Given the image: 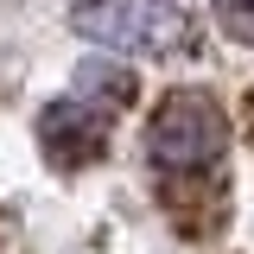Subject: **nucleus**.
I'll return each instance as SVG.
<instances>
[{
    "label": "nucleus",
    "mask_w": 254,
    "mask_h": 254,
    "mask_svg": "<svg viewBox=\"0 0 254 254\" xmlns=\"http://www.w3.org/2000/svg\"><path fill=\"white\" fill-rule=\"evenodd\" d=\"M38 146H45V159L64 165V172L95 165V159L108 153V121L95 115L83 95H76V102H51V108L38 115Z\"/></svg>",
    "instance_id": "nucleus-3"
},
{
    "label": "nucleus",
    "mask_w": 254,
    "mask_h": 254,
    "mask_svg": "<svg viewBox=\"0 0 254 254\" xmlns=\"http://www.w3.org/2000/svg\"><path fill=\"white\" fill-rule=\"evenodd\" d=\"M229 146V115L203 89H172L146 121V159L165 172H203Z\"/></svg>",
    "instance_id": "nucleus-2"
},
{
    "label": "nucleus",
    "mask_w": 254,
    "mask_h": 254,
    "mask_svg": "<svg viewBox=\"0 0 254 254\" xmlns=\"http://www.w3.org/2000/svg\"><path fill=\"white\" fill-rule=\"evenodd\" d=\"M70 26L121 58H172L190 45V13L172 0H76Z\"/></svg>",
    "instance_id": "nucleus-1"
},
{
    "label": "nucleus",
    "mask_w": 254,
    "mask_h": 254,
    "mask_svg": "<svg viewBox=\"0 0 254 254\" xmlns=\"http://www.w3.org/2000/svg\"><path fill=\"white\" fill-rule=\"evenodd\" d=\"M76 95L121 108V102H133V70H121V64H108V58H89L83 70H76Z\"/></svg>",
    "instance_id": "nucleus-4"
}]
</instances>
